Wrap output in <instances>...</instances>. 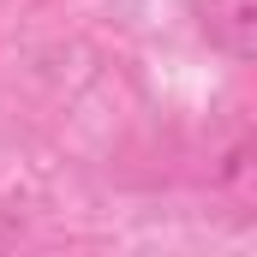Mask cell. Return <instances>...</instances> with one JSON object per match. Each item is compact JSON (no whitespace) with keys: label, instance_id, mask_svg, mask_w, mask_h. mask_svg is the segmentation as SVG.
Masks as SVG:
<instances>
[{"label":"cell","instance_id":"1","mask_svg":"<svg viewBox=\"0 0 257 257\" xmlns=\"http://www.w3.org/2000/svg\"><path fill=\"white\" fill-rule=\"evenodd\" d=\"M197 36L233 66L257 60V0H192Z\"/></svg>","mask_w":257,"mask_h":257},{"label":"cell","instance_id":"2","mask_svg":"<svg viewBox=\"0 0 257 257\" xmlns=\"http://www.w3.org/2000/svg\"><path fill=\"white\" fill-rule=\"evenodd\" d=\"M18 245H24V215L0 209V251H18Z\"/></svg>","mask_w":257,"mask_h":257}]
</instances>
